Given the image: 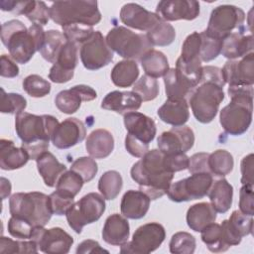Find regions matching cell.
<instances>
[{"label": "cell", "instance_id": "obj_1", "mask_svg": "<svg viewBox=\"0 0 254 254\" xmlns=\"http://www.w3.org/2000/svg\"><path fill=\"white\" fill-rule=\"evenodd\" d=\"M131 178L150 199H157L167 193L174 173L166 169L164 154L160 150L153 149L133 165Z\"/></svg>", "mask_w": 254, "mask_h": 254}, {"label": "cell", "instance_id": "obj_2", "mask_svg": "<svg viewBox=\"0 0 254 254\" xmlns=\"http://www.w3.org/2000/svg\"><path fill=\"white\" fill-rule=\"evenodd\" d=\"M46 32L43 27L32 24L28 29L19 20H10L1 26V41L8 49L10 57L18 64H27L40 52Z\"/></svg>", "mask_w": 254, "mask_h": 254}, {"label": "cell", "instance_id": "obj_3", "mask_svg": "<svg viewBox=\"0 0 254 254\" xmlns=\"http://www.w3.org/2000/svg\"><path fill=\"white\" fill-rule=\"evenodd\" d=\"M230 102L219 114L223 130L232 136L244 134L252 122L253 85H229Z\"/></svg>", "mask_w": 254, "mask_h": 254}, {"label": "cell", "instance_id": "obj_4", "mask_svg": "<svg viewBox=\"0 0 254 254\" xmlns=\"http://www.w3.org/2000/svg\"><path fill=\"white\" fill-rule=\"evenodd\" d=\"M50 18L58 25L92 27L101 21L98 4L93 0L57 1L50 7Z\"/></svg>", "mask_w": 254, "mask_h": 254}, {"label": "cell", "instance_id": "obj_5", "mask_svg": "<svg viewBox=\"0 0 254 254\" xmlns=\"http://www.w3.org/2000/svg\"><path fill=\"white\" fill-rule=\"evenodd\" d=\"M9 211L11 216L22 218L34 227L45 226L53 215L49 195L40 191L12 194L9 199Z\"/></svg>", "mask_w": 254, "mask_h": 254}, {"label": "cell", "instance_id": "obj_6", "mask_svg": "<svg viewBox=\"0 0 254 254\" xmlns=\"http://www.w3.org/2000/svg\"><path fill=\"white\" fill-rule=\"evenodd\" d=\"M105 40L112 52L125 60H140L146 53L153 50L146 35L134 33L123 26L112 28Z\"/></svg>", "mask_w": 254, "mask_h": 254}, {"label": "cell", "instance_id": "obj_7", "mask_svg": "<svg viewBox=\"0 0 254 254\" xmlns=\"http://www.w3.org/2000/svg\"><path fill=\"white\" fill-rule=\"evenodd\" d=\"M223 99V87L213 82L199 83L188 97L194 118L203 124L214 119Z\"/></svg>", "mask_w": 254, "mask_h": 254}, {"label": "cell", "instance_id": "obj_8", "mask_svg": "<svg viewBox=\"0 0 254 254\" xmlns=\"http://www.w3.org/2000/svg\"><path fill=\"white\" fill-rule=\"evenodd\" d=\"M59 124L52 115H35L23 111L16 115L15 130L22 143L50 142Z\"/></svg>", "mask_w": 254, "mask_h": 254}, {"label": "cell", "instance_id": "obj_9", "mask_svg": "<svg viewBox=\"0 0 254 254\" xmlns=\"http://www.w3.org/2000/svg\"><path fill=\"white\" fill-rule=\"evenodd\" d=\"M104 199L102 194L89 192L73 202L65 213L69 227L80 233L84 225L97 221L105 210Z\"/></svg>", "mask_w": 254, "mask_h": 254}, {"label": "cell", "instance_id": "obj_10", "mask_svg": "<svg viewBox=\"0 0 254 254\" xmlns=\"http://www.w3.org/2000/svg\"><path fill=\"white\" fill-rule=\"evenodd\" d=\"M213 183L212 175L208 173H194L189 178L170 185L167 194L172 201L183 202L202 198Z\"/></svg>", "mask_w": 254, "mask_h": 254}, {"label": "cell", "instance_id": "obj_11", "mask_svg": "<svg viewBox=\"0 0 254 254\" xmlns=\"http://www.w3.org/2000/svg\"><path fill=\"white\" fill-rule=\"evenodd\" d=\"M244 20L245 13L241 8L234 5H220L212 10L205 32L223 40L233 33V30L241 28Z\"/></svg>", "mask_w": 254, "mask_h": 254}, {"label": "cell", "instance_id": "obj_12", "mask_svg": "<svg viewBox=\"0 0 254 254\" xmlns=\"http://www.w3.org/2000/svg\"><path fill=\"white\" fill-rule=\"evenodd\" d=\"M166 238V231L162 224L149 222L138 227L131 241L121 245V253L148 254L155 251Z\"/></svg>", "mask_w": 254, "mask_h": 254}, {"label": "cell", "instance_id": "obj_13", "mask_svg": "<svg viewBox=\"0 0 254 254\" xmlns=\"http://www.w3.org/2000/svg\"><path fill=\"white\" fill-rule=\"evenodd\" d=\"M79 56L83 66L89 70L99 69L109 64L113 60V52L99 31L80 46Z\"/></svg>", "mask_w": 254, "mask_h": 254}, {"label": "cell", "instance_id": "obj_14", "mask_svg": "<svg viewBox=\"0 0 254 254\" xmlns=\"http://www.w3.org/2000/svg\"><path fill=\"white\" fill-rule=\"evenodd\" d=\"M31 239L37 243L40 251L47 254L68 253L73 244V238L60 227L46 229L44 226H37Z\"/></svg>", "mask_w": 254, "mask_h": 254}, {"label": "cell", "instance_id": "obj_15", "mask_svg": "<svg viewBox=\"0 0 254 254\" xmlns=\"http://www.w3.org/2000/svg\"><path fill=\"white\" fill-rule=\"evenodd\" d=\"M157 142L159 150L165 155L187 153L193 146L194 134L190 127L186 125L173 127L163 132Z\"/></svg>", "mask_w": 254, "mask_h": 254}, {"label": "cell", "instance_id": "obj_16", "mask_svg": "<svg viewBox=\"0 0 254 254\" xmlns=\"http://www.w3.org/2000/svg\"><path fill=\"white\" fill-rule=\"evenodd\" d=\"M77 49L75 44L68 41L62 47L49 72V78L53 82L64 83L72 78L77 64Z\"/></svg>", "mask_w": 254, "mask_h": 254}, {"label": "cell", "instance_id": "obj_17", "mask_svg": "<svg viewBox=\"0 0 254 254\" xmlns=\"http://www.w3.org/2000/svg\"><path fill=\"white\" fill-rule=\"evenodd\" d=\"M199 3L194 0H165L160 1L156 14L163 21H191L199 15Z\"/></svg>", "mask_w": 254, "mask_h": 254}, {"label": "cell", "instance_id": "obj_18", "mask_svg": "<svg viewBox=\"0 0 254 254\" xmlns=\"http://www.w3.org/2000/svg\"><path fill=\"white\" fill-rule=\"evenodd\" d=\"M225 83L229 85H253L254 83V54L253 52L241 58L240 61L229 60L221 69Z\"/></svg>", "mask_w": 254, "mask_h": 254}, {"label": "cell", "instance_id": "obj_19", "mask_svg": "<svg viewBox=\"0 0 254 254\" xmlns=\"http://www.w3.org/2000/svg\"><path fill=\"white\" fill-rule=\"evenodd\" d=\"M84 124L77 118L70 117L59 124L52 136V142L58 149L71 148L85 138Z\"/></svg>", "mask_w": 254, "mask_h": 254}, {"label": "cell", "instance_id": "obj_20", "mask_svg": "<svg viewBox=\"0 0 254 254\" xmlns=\"http://www.w3.org/2000/svg\"><path fill=\"white\" fill-rule=\"evenodd\" d=\"M2 11L24 15L33 24L45 26L50 19V8L43 1H1Z\"/></svg>", "mask_w": 254, "mask_h": 254}, {"label": "cell", "instance_id": "obj_21", "mask_svg": "<svg viewBox=\"0 0 254 254\" xmlns=\"http://www.w3.org/2000/svg\"><path fill=\"white\" fill-rule=\"evenodd\" d=\"M120 20L127 27L148 32L161 19L139 4L127 3L120 10Z\"/></svg>", "mask_w": 254, "mask_h": 254}, {"label": "cell", "instance_id": "obj_22", "mask_svg": "<svg viewBox=\"0 0 254 254\" xmlns=\"http://www.w3.org/2000/svg\"><path fill=\"white\" fill-rule=\"evenodd\" d=\"M123 120L125 128L131 136L148 145L154 140L157 129L155 121L151 117L134 111L124 114Z\"/></svg>", "mask_w": 254, "mask_h": 254}, {"label": "cell", "instance_id": "obj_23", "mask_svg": "<svg viewBox=\"0 0 254 254\" xmlns=\"http://www.w3.org/2000/svg\"><path fill=\"white\" fill-rule=\"evenodd\" d=\"M141 104L142 99L136 92L114 90L106 94L102 99L101 108L124 115L138 110Z\"/></svg>", "mask_w": 254, "mask_h": 254}, {"label": "cell", "instance_id": "obj_24", "mask_svg": "<svg viewBox=\"0 0 254 254\" xmlns=\"http://www.w3.org/2000/svg\"><path fill=\"white\" fill-rule=\"evenodd\" d=\"M221 225L230 245H238L241 242L242 237L252 234L253 217L242 213L240 210H234L229 219L223 220Z\"/></svg>", "mask_w": 254, "mask_h": 254}, {"label": "cell", "instance_id": "obj_25", "mask_svg": "<svg viewBox=\"0 0 254 254\" xmlns=\"http://www.w3.org/2000/svg\"><path fill=\"white\" fill-rule=\"evenodd\" d=\"M150 197L142 190H127L121 199L120 210L123 216L130 219L144 217L150 207Z\"/></svg>", "mask_w": 254, "mask_h": 254}, {"label": "cell", "instance_id": "obj_26", "mask_svg": "<svg viewBox=\"0 0 254 254\" xmlns=\"http://www.w3.org/2000/svg\"><path fill=\"white\" fill-rule=\"evenodd\" d=\"M129 234L130 226L125 216L113 213L106 218L102 229V238L106 243L121 246L128 241Z\"/></svg>", "mask_w": 254, "mask_h": 254}, {"label": "cell", "instance_id": "obj_27", "mask_svg": "<svg viewBox=\"0 0 254 254\" xmlns=\"http://www.w3.org/2000/svg\"><path fill=\"white\" fill-rule=\"evenodd\" d=\"M160 119L174 127L185 125L190 118L189 103L187 99L168 98L158 109Z\"/></svg>", "mask_w": 254, "mask_h": 254}, {"label": "cell", "instance_id": "obj_28", "mask_svg": "<svg viewBox=\"0 0 254 254\" xmlns=\"http://www.w3.org/2000/svg\"><path fill=\"white\" fill-rule=\"evenodd\" d=\"M252 35H244L243 32H235L231 33L222 40L220 54H222V56L226 59L236 60L252 53Z\"/></svg>", "mask_w": 254, "mask_h": 254}, {"label": "cell", "instance_id": "obj_29", "mask_svg": "<svg viewBox=\"0 0 254 254\" xmlns=\"http://www.w3.org/2000/svg\"><path fill=\"white\" fill-rule=\"evenodd\" d=\"M30 157L23 147H15L14 142L8 139L0 141V168L12 171L24 167Z\"/></svg>", "mask_w": 254, "mask_h": 254}, {"label": "cell", "instance_id": "obj_30", "mask_svg": "<svg viewBox=\"0 0 254 254\" xmlns=\"http://www.w3.org/2000/svg\"><path fill=\"white\" fill-rule=\"evenodd\" d=\"M85 148L90 157L94 159H104L108 157L114 149V138L108 130L96 129L87 136Z\"/></svg>", "mask_w": 254, "mask_h": 254}, {"label": "cell", "instance_id": "obj_31", "mask_svg": "<svg viewBox=\"0 0 254 254\" xmlns=\"http://www.w3.org/2000/svg\"><path fill=\"white\" fill-rule=\"evenodd\" d=\"M164 83L168 98L174 99H186L196 87L175 67L169 68L164 75Z\"/></svg>", "mask_w": 254, "mask_h": 254}, {"label": "cell", "instance_id": "obj_32", "mask_svg": "<svg viewBox=\"0 0 254 254\" xmlns=\"http://www.w3.org/2000/svg\"><path fill=\"white\" fill-rule=\"evenodd\" d=\"M38 172L43 178L47 187H56L60 176L66 171L65 165L60 163L58 159L49 151L40 155L37 160Z\"/></svg>", "mask_w": 254, "mask_h": 254}, {"label": "cell", "instance_id": "obj_33", "mask_svg": "<svg viewBox=\"0 0 254 254\" xmlns=\"http://www.w3.org/2000/svg\"><path fill=\"white\" fill-rule=\"evenodd\" d=\"M215 219L216 211L208 202L195 203L187 212L188 226L195 232H200L204 227L213 223Z\"/></svg>", "mask_w": 254, "mask_h": 254}, {"label": "cell", "instance_id": "obj_34", "mask_svg": "<svg viewBox=\"0 0 254 254\" xmlns=\"http://www.w3.org/2000/svg\"><path fill=\"white\" fill-rule=\"evenodd\" d=\"M207 194L210 204L216 212L225 213L231 207L233 187L225 179H219L212 183Z\"/></svg>", "mask_w": 254, "mask_h": 254}, {"label": "cell", "instance_id": "obj_35", "mask_svg": "<svg viewBox=\"0 0 254 254\" xmlns=\"http://www.w3.org/2000/svg\"><path fill=\"white\" fill-rule=\"evenodd\" d=\"M139 75L138 64L135 61L124 60L117 63L111 70V80L118 87L133 85Z\"/></svg>", "mask_w": 254, "mask_h": 254}, {"label": "cell", "instance_id": "obj_36", "mask_svg": "<svg viewBox=\"0 0 254 254\" xmlns=\"http://www.w3.org/2000/svg\"><path fill=\"white\" fill-rule=\"evenodd\" d=\"M139 61L145 73L154 78L164 76L170 68L167 57L154 49L146 53Z\"/></svg>", "mask_w": 254, "mask_h": 254}, {"label": "cell", "instance_id": "obj_37", "mask_svg": "<svg viewBox=\"0 0 254 254\" xmlns=\"http://www.w3.org/2000/svg\"><path fill=\"white\" fill-rule=\"evenodd\" d=\"M233 165V157L226 150L219 149L208 155L207 166L209 174L211 175L224 177L232 171Z\"/></svg>", "mask_w": 254, "mask_h": 254}, {"label": "cell", "instance_id": "obj_38", "mask_svg": "<svg viewBox=\"0 0 254 254\" xmlns=\"http://www.w3.org/2000/svg\"><path fill=\"white\" fill-rule=\"evenodd\" d=\"M66 41L67 40L65 39L64 35L58 30L46 31L45 41L40 50L42 57L46 61L55 64L60 50Z\"/></svg>", "mask_w": 254, "mask_h": 254}, {"label": "cell", "instance_id": "obj_39", "mask_svg": "<svg viewBox=\"0 0 254 254\" xmlns=\"http://www.w3.org/2000/svg\"><path fill=\"white\" fill-rule=\"evenodd\" d=\"M146 36L153 47H166L174 42L176 38V31L170 23L160 20L147 32Z\"/></svg>", "mask_w": 254, "mask_h": 254}, {"label": "cell", "instance_id": "obj_40", "mask_svg": "<svg viewBox=\"0 0 254 254\" xmlns=\"http://www.w3.org/2000/svg\"><path fill=\"white\" fill-rule=\"evenodd\" d=\"M123 186V180L119 172L107 171L98 181V190L105 199L112 200L120 192Z\"/></svg>", "mask_w": 254, "mask_h": 254}, {"label": "cell", "instance_id": "obj_41", "mask_svg": "<svg viewBox=\"0 0 254 254\" xmlns=\"http://www.w3.org/2000/svg\"><path fill=\"white\" fill-rule=\"evenodd\" d=\"M201 240L206 245L209 251L214 253L224 252L229 249V246L224 242L220 224L210 223L200 231Z\"/></svg>", "mask_w": 254, "mask_h": 254}, {"label": "cell", "instance_id": "obj_42", "mask_svg": "<svg viewBox=\"0 0 254 254\" xmlns=\"http://www.w3.org/2000/svg\"><path fill=\"white\" fill-rule=\"evenodd\" d=\"M82 101V97L79 95L74 86H72L70 89L60 91L55 98L57 108L65 114H72L76 112L79 109Z\"/></svg>", "mask_w": 254, "mask_h": 254}, {"label": "cell", "instance_id": "obj_43", "mask_svg": "<svg viewBox=\"0 0 254 254\" xmlns=\"http://www.w3.org/2000/svg\"><path fill=\"white\" fill-rule=\"evenodd\" d=\"M84 181L82 178L72 170L64 172L56 185V190L66 194L70 197H73L80 191Z\"/></svg>", "mask_w": 254, "mask_h": 254}, {"label": "cell", "instance_id": "obj_44", "mask_svg": "<svg viewBox=\"0 0 254 254\" xmlns=\"http://www.w3.org/2000/svg\"><path fill=\"white\" fill-rule=\"evenodd\" d=\"M200 46H199V57L201 62L208 63L218 57L221 52L222 40L215 38L205 31L200 32Z\"/></svg>", "mask_w": 254, "mask_h": 254}, {"label": "cell", "instance_id": "obj_45", "mask_svg": "<svg viewBox=\"0 0 254 254\" xmlns=\"http://www.w3.org/2000/svg\"><path fill=\"white\" fill-rule=\"evenodd\" d=\"M23 89L31 96L40 98L48 95L51 91V83L38 74H30L23 80Z\"/></svg>", "mask_w": 254, "mask_h": 254}, {"label": "cell", "instance_id": "obj_46", "mask_svg": "<svg viewBox=\"0 0 254 254\" xmlns=\"http://www.w3.org/2000/svg\"><path fill=\"white\" fill-rule=\"evenodd\" d=\"M169 246L171 253L192 254L195 250V238L189 232H177L172 236Z\"/></svg>", "mask_w": 254, "mask_h": 254}, {"label": "cell", "instance_id": "obj_47", "mask_svg": "<svg viewBox=\"0 0 254 254\" xmlns=\"http://www.w3.org/2000/svg\"><path fill=\"white\" fill-rule=\"evenodd\" d=\"M133 91L139 94L142 101H151L159 94V84L156 78L144 74L133 85Z\"/></svg>", "mask_w": 254, "mask_h": 254}, {"label": "cell", "instance_id": "obj_48", "mask_svg": "<svg viewBox=\"0 0 254 254\" xmlns=\"http://www.w3.org/2000/svg\"><path fill=\"white\" fill-rule=\"evenodd\" d=\"M0 252L5 253H37V243L30 239L29 241H16L8 237L0 238Z\"/></svg>", "mask_w": 254, "mask_h": 254}, {"label": "cell", "instance_id": "obj_49", "mask_svg": "<svg viewBox=\"0 0 254 254\" xmlns=\"http://www.w3.org/2000/svg\"><path fill=\"white\" fill-rule=\"evenodd\" d=\"M1 105L0 111L2 113L9 114H19L27 106V100L24 96L19 93H6L3 88H1Z\"/></svg>", "mask_w": 254, "mask_h": 254}, {"label": "cell", "instance_id": "obj_50", "mask_svg": "<svg viewBox=\"0 0 254 254\" xmlns=\"http://www.w3.org/2000/svg\"><path fill=\"white\" fill-rule=\"evenodd\" d=\"M94 33L92 27L84 25H68L63 27V34L68 42L75 44L77 47L86 42Z\"/></svg>", "mask_w": 254, "mask_h": 254}, {"label": "cell", "instance_id": "obj_51", "mask_svg": "<svg viewBox=\"0 0 254 254\" xmlns=\"http://www.w3.org/2000/svg\"><path fill=\"white\" fill-rule=\"evenodd\" d=\"M70 170L77 173L82 178L84 183H88L97 174L98 167L96 162L92 158L80 157L71 164Z\"/></svg>", "mask_w": 254, "mask_h": 254}, {"label": "cell", "instance_id": "obj_52", "mask_svg": "<svg viewBox=\"0 0 254 254\" xmlns=\"http://www.w3.org/2000/svg\"><path fill=\"white\" fill-rule=\"evenodd\" d=\"M34 228L30 222L15 216H11L8 221V232L15 238L23 240L31 239Z\"/></svg>", "mask_w": 254, "mask_h": 254}, {"label": "cell", "instance_id": "obj_53", "mask_svg": "<svg viewBox=\"0 0 254 254\" xmlns=\"http://www.w3.org/2000/svg\"><path fill=\"white\" fill-rule=\"evenodd\" d=\"M49 199L53 214L64 215L66 213L67 209L73 203L74 198L66 194H64L63 192L56 190L49 195Z\"/></svg>", "mask_w": 254, "mask_h": 254}, {"label": "cell", "instance_id": "obj_54", "mask_svg": "<svg viewBox=\"0 0 254 254\" xmlns=\"http://www.w3.org/2000/svg\"><path fill=\"white\" fill-rule=\"evenodd\" d=\"M164 164L166 169L171 173L181 172L189 167V157L186 153L177 154H164Z\"/></svg>", "mask_w": 254, "mask_h": 254}, {"label": "cell", "instance_id": "obj_55", "mask_svg": "<svg viewBox=\"0 0 254 254\" xmlns=\"http://www.w3.org/2000/svg\"><path fill=\"white\" fill-rule=\"evenodd\" d=\"M239 210L246 214L253 216L254 214V200H253V186L243 185L239 192Z\"/></svg>", "mask_w": 254, "mask_h": 254}, {"label": "cell", "instance_id": "obj_56", "mask_svg": "<svg viewBox=\"0 0 254 254\" xmlns=\"http://www.w3.org/2000/svg\"><path fill=\"white\" fill-rule=\"evenodd\" d=\"M208 153H196L189 158V167L188 170L190 174L194 173H208L207 159Z\"/></svg>", "mask_w": 254, "mask_h": 254}, {"label": "cell", "instance_id": "obj_57", "mask_svg": "<svg viewBox=\"0 0 254 254\" xmlns=\"http://www.w3.org/2000/svg\"><path fill=\"white\" fill-rule=\"evenodd\" d=\"M125 148L130 155L136 158H142L149 151L148 144L139 141L130 134H127L125 137Z\"/></svg>", "mask_w": 254, "mask_h": 254}, {"label": "cell", "instance_id": "obj_58", "mask_svg": "<svg viewBox=\"0 0 254 254\" xmlns=\"http://www.w3.org/2000/svg\"><path fill=\"white\" fill-rule=\"evenodd\" d=\"M201 82H213L216 83L220 86H224L225 81L222 75L221 68L217 66H212V65H205L202 66V74H201Z\"/></svg>", "mask_w": 254, "mask_h": 254}, {"label": "cell", "instance_id": "obj_59", "mask_svg": "<svg viewBox=\"0 0 254 254\" xmlns=\"http://www.w3.org/2000/svg\"><path fill=\"white\" fill-rule=\"evenodd\" d=\"M253 154L245 156L240 164L241 169V184L242 185H251L253 186Z\"/></svg>", "mask_w": 254, "mask_h": 254}, {"label": "cell", "instance_id": "obj_60", "mask_svg": "<svg viewBox=\"0 0 254 254\" xmlns=\"http://www.w3.org/2000/svg\"><path fill=\"white\" fill-rule=\"evenodd\" d=\"M19 74V67L16 62L7 55L1 56V76L13 78Z\"/></svg>", "mask_w": 254, "mask_h": 254}, {"label": "cell", "instance_id": "obj_61", "mask_svg": "<svg viewBox=\"0 0 254 254\" xmlns=\"http://www.w3.org/2000/svg\"><path fill=\"white\" fill-rule=\"evenodd\" d=\"M49 142L38 141L33 143H22V146L28 153L30 160H37V158L49 149Z\"/></svg>", "mask_w": 254, "mask_h": 254}, {"label": "cell", "instance_id": "obj_62", "mask_svg": "<svg viewBox=\"0 0 254 254\" xmlns=\"http://www.w3.org/2000/svg\"><path fill=\"white\" fill-rule=\"evenodd\" d=\"M108 253L107 250H105L104 248H102L100 246V244L95 241V240H91V239H87L82 241L80 244H78L77 248H76V253Z\"/></svg>", "mask_w": 254, "mask_h": 254}, {"label": "cell", "instance_id": "obj_63", "mask_svg": "<svg viewBox=\"0 0 254 254\" xmlns=\"http://www.w3.org/2000/svg\"><path fill=\"white\" fill-rule=\"evenodd\" d=\"M11 192V184L10 182L5 179L1 178V196L2 199H5Z\"/></svg>", "mask_w": 254, "mask_h": 254}]
</instances>
